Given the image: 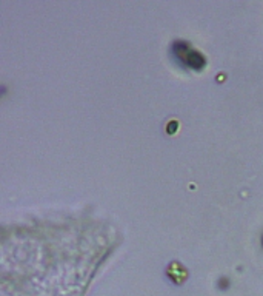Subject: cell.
<instances>
[{
  "label": "cell",
  "instance_id": "obj_4",
  "mask_svg": "<svg viewBox=\"0 0 263 296\" xmlns=\"http://www.w3.org/2000/svg\"><path fill=\"white\" fill-rule=\"evenodd\" d=\"M228 287H230L228 278H222V279H219V289H228Z\"/></svg>",
  "mask_w": 263,
  "mask_h": 296
},
{
  "label": "cell",
  "instance_id": "obj_5",
  "mask_svg": "<svg viewBox=\"0 0 263 296\" xmlns=\"http://www.w3.org/2000/svg\"><path fill=\"white\" fill-rule=\"evenodd\" d=\"M262 247H263V235H262Z\"/></svg>",
  "mask_w": 263,
  "mask_h": 296
},
{
  "label": "cell",
  "instance_id": "obj_2",
  "mask_svg": "<svg viewBox=\"0 0 263 296\" xmlns=\"http://www.w3.org/2000/svg\"><path fill=\"white\" fill-rule=\"evenodd\" d=\"M176 262H172L171 265H169V268H168V275H169V278L174 282H182L185 278H186V270L185 268L182 267V265H179V270H176Z\"/></svg>",
  "mask_w": 263,
  "mask_h": 296
},
{
  "label": "cell",
  "instance_id": "obj_3",
  "mask_svg": "<svg viewBox=\"0 0 263 296\" xmlns=\"http://www.w3.org/2000/svg\"><path fill=\"white\" fill-rule=\"evenodd\" d=\"M177 127H179L177 121H171V122L168 123V127H166V131H168L169 134H172V133H176V131H177Z\"/></svg>",
  "mask_w": 263,
  "mask_h": 296
},
{
  "label": "cell",
  "instance_id": "obj_1",
  "mask_svg": "<svg viewBox=\"0 0 263 296\" xmlns=\"http://www.w3.org/2000/svg\"><path fill=\"white\" fill-rule=\"evenodd\" d=\"M172 52L177 60L182 62L183 65L189 67L191 70L200 71L206 67V59L200 51H197L194 48L189 47V43L177 40L172 45Z\"/></svg>",
  "mask_w": 263,
  "mask_h": 296
}]
</instances>
